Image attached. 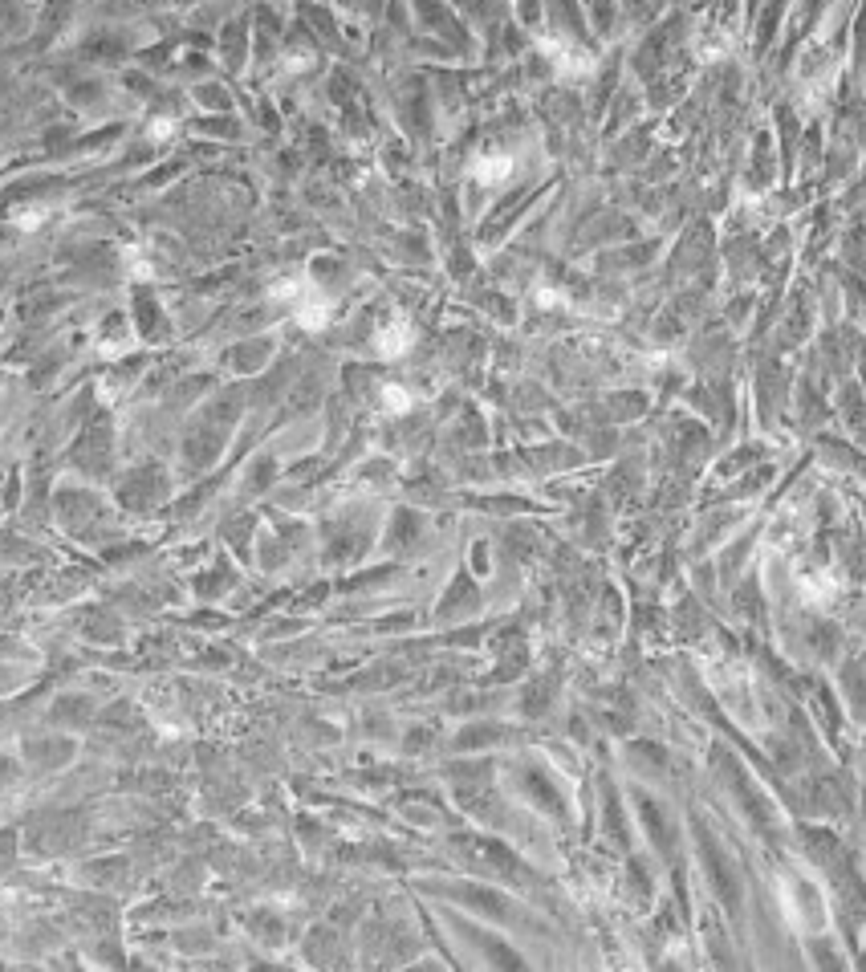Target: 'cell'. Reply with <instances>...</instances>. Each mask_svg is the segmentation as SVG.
<instances>
[{
	"instance_id": "1",
	"label": "cell",
	"mask_w": 866,
	"mask_h": 972,
	"mask_svg": "<svg viewBox=\"0 0 866 972\" xmlns=\"http://www.w3.org/2000/svg\"><path fill=\"white\" fill-rule=\"evenodd\" d=\"M509 171H513V163H509L505 155H488V159H480V163H476V175L484 179V184H497V179H509Z\"/></svg>"
},
{
	"instance_id": "2",
	"label": "cell",
	"mask_w": 866,
	"mask_h": 972,
	"mask_svg": "<svg viewBox=\"0 0 866 972\" xmlns=\"http://www.w3.org/2000/svg\"><path fill=\"white\" fill-rule=\"evenodd\" d=\"M407 342H411V330H407L403 322H395V326H387V330L379 334V350H383V354H403Z\"/></svg>"
},
{
	"instance_id": "3",
	"label": "cell",
	"mask_w": 866,
	"mask_h": 972,
	"mask_svg": "<svg viewBox=\"0 0 866 972\" xmlns=\"http://www.w3.org/2000/svg\"><path fill=\"white\" fill-rule=\"evenodd\" d=\"M45 212H49L45 204H37V208H17V212H13V224H21V228H37V224L45 220Z\"/></svg>"
}]
</instances>
